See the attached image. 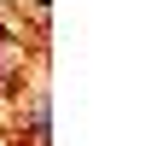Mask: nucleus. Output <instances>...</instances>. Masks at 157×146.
Instances as JSON below:
<instances>
[{"label":"nucleus","mask_w":157,"mask_h":146,"mask_svg":"<svg viewBox=\"0 0 157 146\" xmlns=\"http://www.w3.org/2000/svg\"><path fill=\"white\" fill-rule=\"evenodd\" d=\"M47 111H52V105H47V94H41V99H35V140L47 146Z\"/></svg>","instance_id":"f257e3e1"}]
</instances>
